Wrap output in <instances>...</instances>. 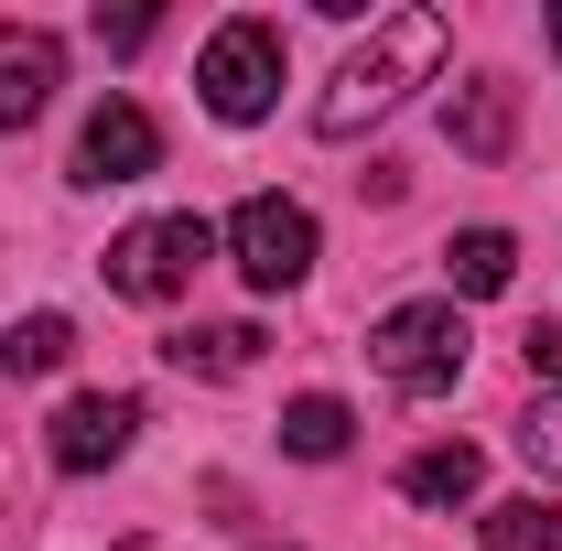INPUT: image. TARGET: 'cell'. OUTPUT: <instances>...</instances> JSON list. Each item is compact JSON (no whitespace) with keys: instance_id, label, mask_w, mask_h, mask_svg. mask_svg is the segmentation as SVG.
Here are the masks:
<instances>
[{"instance_id":"obj_10","label":"cell","mask_w":562,"mask_h":551,"mask_svg":"<svg viewBox=\"0 0 562 551\" xmlns=\"http://www.w3.org/2000/svg\"><path fill=\"white\" fill-rule=\"evenodd\" d=\"M476 486H487V454L476 443H422L412 465H401V497L412 508H465Z\"/></svg>"},{"instance_id":"obj_18","label":"cell","mask_w":562,"mask_h":551,"mask_svg":"<svg viewBox=\"0 0 562 551\" xmlns=\"http://www.w3.org/2000/svg\"><path fill=\"white\" fill-rule=\"evenodd\" d=\"M519 357H530V379H541V390H562V325H530Z\"/></svg>"},{"instance_id":"obj_1","label":"cell","mask_w":562,"mask_h":551,"mask_svg":"<svg viewBox=\"0 0 562 551\" xmlns=\"http://www.w3.org/2000/svg\"><path fill=\"white\" fill-rule=\"evenodd\" d=\"M443 55H454V22H443V11H390L347 66H336V87L314 98V131H325V140H357L368 120H390Z\"/></svg>"},{"instance_id":"obj_6","label":"cell","mask_w":562,"mask_h":551,"mask_svg":"<svg viewBox=\"0 0 562 551\" xmlns=\"http://www.w3.org/2000/svg\"><path fill=\"white\" fill-rule=\"evenodd\" d=\"M151 162H162L151 109H140V98H98L87 131H76V184H140Z\"/></svg>"},{"instance_id":"obj_9","label":"cell","mask_w":562,"mask_h":551,"mask_svg":"<svg viewBox=\"0 0 562 551\" xmlns=\"http://www.w3.org/2000/svg\"><path fill=\"white\" fill-rule=\"evenodd\" d=\"M443 140H454L465 162H508V140H519V87H508V76H476V87H454V109H443Z\"/></svg>"},{"instance_id":"obj_14","label":"cell","mask_w":562,"mask_h":551,"mask_svg":"<svg viewBox=\"0 0 562 551\" xmlns=\"http://www.w3.org/2000/svg\"><path fill=\"white\" fill-rule=\"evenodd\" d=\"M66 357H76L66 314H11V336H0V368H11V379H55Z\"/></svg>"},{"instance_id":"obj_11","label":"cell","mask_w":562,"mask_h":551,"mask_svg":"<svg viewBox=\"0 0 562 551\" xmlns=\"http://www.w3.org/2000/svg\"><path fill=\"white\" fill-rule=\"evenodd\" d=\"M443 281H454L465 303L508 292V281H519V238H508V227H465V238H443Z\"/></svg>"},{"instance_id":"obj_12","label":"cell","mask_w":562,"mask_h":551,"mask_svg":"<svg viewBox=\"0 0 562 551\" xmlns=\"http://www.w3.org/2000/svg\"><path fill=\"white\" fill-rule=\"evenodd\" d=\"M357 443V412L347 401H325V390H303L292 412H281V454H303V465H336Z\"/></svg>"},{"instance_id":"obj_7","label":"cell","mask_w":562,"mask_h":551,"mask_svg":"<svg viewBox=\"0 0 562 551\" xmlns=\"http://www.w3.org/2000/svg\"><path fill=\"white\" fill-rule=\"evenodd\" d=\"M131 432H140V401H131V390H87V401L55 412V465H66V476H98V465L131 454Z\"/></svg>"},{"instance_id":"obj_19","label":"cell","mask_w":562,"mask_h":551,"mask_svg":"<svg viewBox=\"0 0 562 551\" xmlns=\"http://www.w3.org/2000/svg\"><path fill=\"white\" fill-rule=\"evenodd\" d=\"M552 55H562V0H552Z\"/></svg>"},{"instance_id":"obj_4","label":"cell","mask_w":562,"mask_h":551,"mask_svg":"<svg viewBox=\"0 0 562 551\" xmlns=\"http://www.w3.org/2000/svg\"><path fill=\"white\" fill-rule=\"evenodd\" d=\"M195 87H206L216 120H238V131H249V120H271V98H281V33H271V22H249V11H238V22H216L206 55H195Z\"/></svg>"},{"instance_id":"obj_8","label":"cell","mask_w":562,"mask_h":551,"mask_svg":"<svg viewBox=\"0 0 562 551\" xmlns=\"http://www.w3.org/2000/svg\"><path fill=\"white\" fill-rule=\"evenodd\" d=\"M66 87V44L44 22H0V131L44 120V98Z\"/></svg>"},{"instance_id":"obj_5","label":"cell","mask_w":562,"mask_h":551,"mask_svg":"<svg viewBox=\"0 0 562 551\" xmlns=\"http://www.w3.org/2000/svg\"><path fill=\"white\" fill-rule=\"evenodd\" d=\"M227 249H238L249 292H292V281L314 271V216L292 206V195H249V206L227 216Z\"/></svg>"},{"instance_id":"obj_13","label":"cell","mask_w":562,"mask_h":551,"mask_svg":"<svg viewBox=\"0 0 562 551\" xmlns=\"http://www.w3.org/2000/svg\"><path fill=\"white\" fill-rule=\"evenodd\" d=\"M184 379H238L249 357H260V325H184V336L162 346Z\"/></svg>"},{"instance_id":"obj_17","label":"cell","mask_w":562,"mask_h":551,"mask_svg":"<svg viewBox=\"0 0 562 551\" xmlns=\"http://www.w3.org/2000/svg\"><path fill=\"white\" fill-rule=\"evenodd\" d=\"M151 33H162V11H98V44H109V55H140Z\"/></svg>"},{"instance_id":"obj_16","label":"cell","mask_w":562,"mask_h":551,"mask_svg":"<svg viewBox=\"0 0 562 551\" xmlns=\"http://www.w3.org/2000/svg\"><path fill=\"white\" fill-rule=\"evenodd\" d=\"M508 443H519V465H530V476L562 486V390H541V401L519 412V432H508Z\"/></svg>"},{"instance_id":"obj_15","label":"cell","mask_w":562,"mask_h":551,"mask_svg":"<svg viewBox=\"0 0 562 551\" xmlns=\"http://www.w3.org/2000/svg\"><path fill=\"white\" fill-rule=\"evenodd\" d=\"M487 551H562V508H552V497H508V508H487Z\"/></svg>"},{"instance_id":"obj_3","label":"cell","mask_w":562,"mask_h":551,"mask_svg":"<svg viewBox=\"0 0 562 551\" xmlns=\"http://www.w3.org/2000/svg\"><path fill=\"white\" fill-rule=\"evenodd\" d=\"M206 249H216V227L206 216H140V227H120L109 238V292H131V303H173L184 281L206 271Z\"/></svg>"},{"instance_id":"obj_2","label":"cell","mask_w":562,"mask_h":551,"mask_svg":"<svg viewBox=\"0 0 562 551\" xmlns=\"http://www.w3.org/2000/svg\"><path fill=\"white\" fill-rule=\"evenodd\" d=\"M465 314L454 303H401V314H379L368 325V368L401 390V401H443L454 379H465Z\"/></svg>"}]
</instances>
